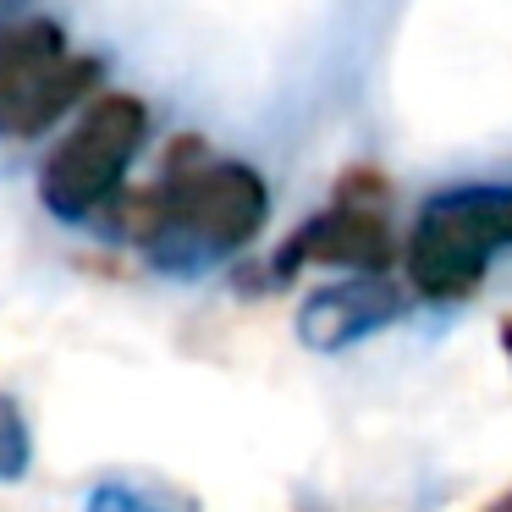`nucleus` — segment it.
I'll return each mask as SVG.
<instances>
[{
    "mask_svg": "<svg viewBox=\"0 0 512 512\" xmlns=\"http://www.w3.org/2000/svg\"><path fill=\"white\" fill-rule=\"evenodd\" d=\"M270 215L265 177L243 160H204L199 144H177L166 177L127 193L116 226L133 243L155 248L166 265H193L254 243Z\"/></svg>",
    "mask_w": 512,
    "mask_h": 512,
    "instance_id": "1",
    "label": "nucleus"
},
{
    "mask_svg": "<svg viewBox=\"0 0 512 512\" xmlns=\"http://www.w3.org/2000/svg\"><path fill=\"white\" fill-rule=\"evenodd\" d=\"M496 248H512V188L435 193L408 232V281L435 303L468 298Z\"/></svg>",
    "mask_w": 512,
    "mask_h": 512,
    "instance_id": "2",
    "label": "nucleus"
},
{
    "mask_svg": "<svg viewBox=\"0 0 512 512\" xmlns=\"http://www.w3.org/2000/svg\"><path fill=\"white\" fill-rule=\"evenodd\" d=\"M149 133V111L133 94H100L83 111V122L50 149L45 171H39V199L61 221H83L100 204L116 199L127 166L138 160Z\"/></svg>",
    "mask_w": 512,
    "mask_h": 512,
    "instance_id": "3",
    "label": "nucleus"
},
{
    "mask_svg": "<svg viewBox=\"0 0 512 512\" xmlns=\"http://www.w3.org/2000/svg\"><path fill=\"white\" fill-rule=\"evenodd\" d=\"M94 89L100 61L78 56L56 23L28 17L0 28V138H39Z\"/></svg>",
    "mask_w": 512,
    "mask_h": 512,
    "instance_id": "4",
    "label": "nucleus"
},
{
    "mask_svg": "<svg viewBox=\"0 0 512 512\" xmlns=\"http://www.w3.org/2000/svg\"><path fill=\"white\" fill-rule=\"evenodd\" d=\"M408 309L402 287H391L380 270H358L353 281H336V287H320L309 303L298 309V336L314 353H342L358 336H375L380 325H391Z\"/></svg>",
    "mask_w": 512,
    "mask_h": 512,
    "instance_id": "5",
    "label": "nucleus"
},
{
    "mask_svg": "<svg viewBox=\"0 0 512 512\" xmlns=\"http://www.w3.org/2000/svg\"><path fill=\"white\" fill-rule=\"evenodd\" d=\"M303 265H342V270H386L391 265V226L380 210H364L353 199H336L325 215L287 237L276 259V276H292Z\"/></svg>",
    "mask_w": 512,
    "mask_h": 512,
    "instance_id": "6",
    "label": "nucleus"
},
{
    "mask_svg": "<svg viewBox=\"0 0 512 512\" xmlns=\"http://www.w3.org/2000/svg\"><path fill=\"white\" fill-rule=\"evenodd\" d=\"M89 512H199V501L171 485H138V479H105L94 485Z\"/></svg>",
    "mask_w": 512,
    "mask_h": 512,
    "instance_id": "7",
    "label": "nucleus"
},
{
    "mask_svg": "<svg viewBox=\"0 0 512 512\" xmlns=\"http://www.w3.org/2000/svg\"><path fill=\"white\" fill-rule=\"evenodd\" d=\"M28 457H34V446H28L23 413H17L12 397H0V479H23Z\"/></svg>",
    "mask_w": 512,
    "mask_h": 512,
    "instance_id": "8",
    "label": "nucleus"
},
{
    "mask_svg": "<svg viewBox=\"0 0 512 512\" xmlns=\"http://www.w3.org/2000/svg\"><path fill=\"white\" fill-rule=\"evenodd\" d=\"M501 347H507V358H512V320L501 325Z\"/></svg>",
    "mask_w": 512,
    "mask_h": 512,
    "instance_id": "9",
    "label": "nucleus"
},
{
    "mask_svg": "<svg viewBox=\"0 0 512 512\" xmlns=\"http://www.w3.org/2000/svg\"><path fill=\"white\" fill-rule=\"evenodd\" d=\"M485 512H512V496H501L496 507H485Z\"/></svg>",
    "mask_w": 512,
    "mask_h": 512,
    "instance_id": "10",
    "label": "nucleus"
}]
</instances>
